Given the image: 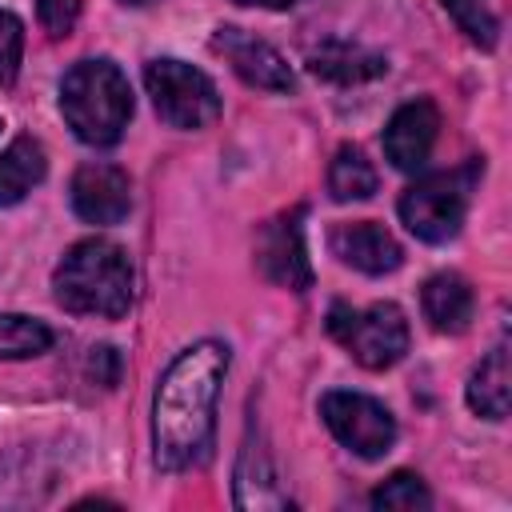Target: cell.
Instances as JSON below:
<instances>
[{
  "label": "cell",
  "mask_w": 512,
  "mask_h": 512,
  "mask_svg": "<svg viewBox=\"0 0 512 512\" xmlns=\"http://www.w3.org/2000/svg\"><path fill=\"white\" fill-rule=\"evenodd\" d=\"M420 308H424V320L444 332V336H460L468 324H472V288L464 276L456 272H436L432 280H424V292H420Z\"/></svg>",
  "instance_id": "cell-14"
},
{
  "label": "cell",
  "mask_w": 512,
  "mask_h": 512,
  "mask_svg": "<svg viewBox=\"0 0 512 512\" xmlns=\"http://www.w3.org/2000/svg\"><path fill=\"white\" fill-rule=\"evenodd\" d=\"M376 184H380L376 168H372V160L360 148H352V144L336 148V156L328 164V192H332V200H340V204L368 200L376 192Z\"/></svg>",
  "instance_id": "cell-18"
},
{
  "label": "cell",
  "mask_w": 512,
  "mask_h": 512,
  "mask_svg": "<svg viewBox=\"0 0 512 512\" xmlns=\"http://www.w3.org/2000/svg\"><path fill=\"white\" fill-rule=\"evenodd\" d=\"M368 500H372V508H400V512H416V508L432 504V496L416 472H392L380 488H372Z\"/></svg>",
  "instance_id": "cell-20"
},
{
  "label": "cell",
  "mask_w": 512,
  "mask_h": 512,
  "mask_svg": "<svg viewBox=\"0 0 512 512\" xmlns=\"http://www.w3.org/2000/svg\"><path fill=\"white\" fill-rule=\"evenodd\" d=\"M480 172H484V164L480 160H468L464 168L432 172V176H420L416 184H408L404 196H400V220H404V228L416 240H428V244L452 240L460 232V224H464L468 196H472V184H476Z\"/></svg>",
  "instance_id": "cell-4"
},
{
  "label": "cell",
  "mask_w": 512,
  "mask_h": 512,
  "mask_svg": "<svg viewBox=\"0 0 512 512\" xmlns=\"http://www.w3.org/2000/svg\"><path fill=\"white\" fill-rule=\"evenodd\" d=\"M68 196H72V208H76L80 220H88V224H120L128 216V208H132V180H128L124 168L92 160V164L76 168Z\"/></svg>",
  "instance_id": "cell-10"
},
{
  "label": "cell",
  "mask_w": 512,
  "mask_h": 512,
  "mask_svg": "<svg viewBox=\"0 0 512 512\" xmlns=\"http://www.w3.org/2000/svg\"><path fill=\"white\" fill-rule=\"evenodd\" d=\"M48 172V156L44 144L36 136H16L4 152H0V208L20 204Z\"/></svg>",
  "instance_id": "cell-17"
},
{
  "label": "cell",
  "mask_w": 512,
  "mask_h": 512,
  "mask_svg": "<svg viewBox=\"0 0 512 512\" xmlns=\"http://www.w3.org/2000/svg\"><path fill=\"white\" fill-rule=\"evenodd\" d=\"M440 4H444V12L456 20V28H460L472 44H480V48H496L500 24H496V16H492L480 0H440Z\"/></svg>",
  "instance_id": "cell-21"
},
{
  "label": "cell",
  "mask_w": 512,
  "mask_h": 512,
  "mask_svg": "<svg viewBox=\"0 0 512 512\" xmlns=\"http://www.w3.org/2000/svg\"><path fill=\"white\" fill-rule=\"evenodd\" d=\"M332 252L348 268L368 272V276H384V272H396L404 264V248L396 244V236L384 224H372V220L332 228Z\"/></svg>",
  "instance_id": "cell-12"
},
{
  "label": "cell",
  "mask_w": 512,
  "mask_h": 512,
  "mask_svg": "<svg viewBox=\"0 0 512 512\" xmlns=\"http://www.w3.org/2000/svg\"><path fill=\"white\" fill-rule=\"evenodd\" d=\"M212 48L232 64V72L252 84V88H264V92H292L296 88V76L288 68V60L260 36H248L244 28H216L212 36Z\"/></svg>",
  "instance_id": "cell-9"
},
{
  "label": "cell",
  "mask_w": 512,
  "mask_h": 512,
  "mask_svg": "<svg viewBox=\"0 0 512 512\" xmlns=\"http://www.w3.org/2000/svg\"><path fill=\"white\" fill-rule=\"evenodd\" d=\"M20 56H24V24L0 8V88H8L16 80Z\"/></svg>",
  "instance_id": "cell-22"
},
{
  "label": "cell",
  "mask_w": 512,
  "mask_h": 512,
  "mask_svg": "<svg viewBox=\"0 0 512 512\" xmlns=\"http://www.w3.org/2000/svg\"><path fill=\"white\" fill-rule=\"evenodd\" d=\"M440 132V112L432 100H408L392 112L388 128H384V156L392 160V168L400 172H420L432 156Z\"/></svg>",
  "instance_id": "cell-11"
},
{
  "label": "cell",
  "mask_w": 512,
  "mask_h": 512,
  "mask_svg": "<svg viewBox=\"0 0 512 512\" xmlns=\"http://www.w3.org/2000/svg\"><path fill=\"white\" fill-rule=\"evenodd\" d=\"M508 396H512V364H508V344L500 340L472 372L468 380V408L484 420H504L508 416Z\"/></svg>",
  "instance_id": "cell-16"
},
{
  "label": "cell",
  "mask_w": 512,
  "mask_h": 512,
  "mask_svg": "<svg viewBox=\"0 0 512 512\" xmlns=\"http://www.w3.org/2000/svg\"><path fill=\"white\" fill-rule=\"evenodd\" d=\"M308 68L332 84H364V80L384 76L388 60H384V52L356 44V40H324L320 48L308 52Z\"/></svg>",
  "instance_id": "cell-13"
},
{
  "label": "cell",
  "mask_w": 512,
  "mask_h": 512,
  "mask_svg": "<svg viewBox=\"0 0 512 512\" xmlns=\"http://www.w3.org/2000/svg\"><path fill=\"white\" fill-rule=\"evenodd\" d=\"M52 348V328L44 320L0 312V360H28Z\"/></svg>",
  "instance_id": "cell-19"
},
{
  "label": "cell",
  "mask_w": 512,
  "mask_h": 512,
  "mask_svg": "<svg viewBox=\"0 0 512 512\" xmlns=\"http://www.w3.org/2000/svg\"><path fill=\"white\" fill-rule=\"evenodd\" d=\"M224 376L228 348L220 340H200L164 368L152 400V456L164 472L196 468L208 456Z\"/></svg>",
  "instance_id": "cell-1"
},
{
  "label": "cell",
  "mask_w": 512,
  "mask_h": 512,
  "mask_svg": "<svg viewBox=\"0 0 512 512\" xmlns=\"http://www.w3.org/2000/svg\"><path fill=\"white\" fill-rule=\"evenodd\" d=\"M288 504L292 500L276 484V468H272L264 440L260 436L252 440V432H248L240 460H236V508H288Z\"/></svg>",
  "instance_id": "cell-15"
},
{
  "label": "cell",
  "mask_w": 512,
  "mask_h": 512,
  "mask_svg": "<svg viewBox=\"0 0 512 512\" xmlns=\"http://www.w3.org/2000/svg\"><path fill=\"white\" fill-rule=\"evenodd\" d=\"M52 296L64 312L120 320L132 308V260H128V252L104 236L72 244L52 272Z\"/></svg>",
  "instance_id": "cell-2"
},
{
  "label": "cell",
  "mask_w": 512,
  "mask_h": 512,
  "mask_svg": "<svg viewBox=\"0 0 512 512\" xmlns=\"http://www.w3.org/2000/svg\"><path fill=\"white\" fill-rule=\"evenodd\" d=\"M328 332L352 352L356 364H364L372 372L392 368L408 352V320L388 300H380V304H372L364 312H352L348 304H332Z\"/></svg>",
  "instance_id": "cell-6"
},
{
  "label": "cell",
  "mask_w": 512,
  "mask_h": 512,
  "mask_svg": "<svg viewBox=\"0 0 512 512\" xmlns=\"http://www.w3.org/2000/svg\"><path fill=\"white\" fill-rule=\"evenodd\" d=\"M60 112L76 140L92 148H112L132 120L128 76L108 60H76L60 80Z\"/></svg>",
  "instance_id": "cell-3"
},
{
  "label": "cell",
  "mask_w": 512,
  "mask_h": 512,
  "mask_svg": "<svg viewBox=\"0 0 512 512\" xmlns=\"http://www.w3.org/2000/svg\"><path fill=\"white\" fill-rule=\"evenodd\" d=\"M144 88L152 96L156 116L168 128L196 132V128L216 124V116H220V92H216V84L200 68H192L184 60H172V56L148 60Z\"/></svg>",
  "instance_id": "cell-5"
},
{
  "label": "cell",
  "mask_w": 512,
  "mask_h": 512,
  "mask_svg": "<svg viewBox=\"0 0 512 512\" xmlns=\"http://www.w3.org/2000/svg\"><path fill=\"white\" fill-rule=\"evenodd\" d=\"M88 372H92V380H96V384L112 388V384L120 380V356H116V348H112V344L92 348V356H88Z\"/></svg>",
  "instance_id": "cell-24"
},
{
  "label": "cell",
  "mask_w": 512,
  "mask_h": 512,
  "mask_svg": "<svg viewBox=\"0 0 512 512\" xmlns=\"http://www.w3.org/2000/svg\"><path fill=\"white\" fill-rule=\"evenodd\" d=\"M256 264L260 272L288 288V292H308L312 288V264L304 252V228H300V208L268 220L256 236Z\"/></svg>",
  "instance_id": "cell-8"
},
{
  "label": "cell",
  "mask_w": 512,
  "mask_h": 512,
  "mask_svg": "<svg viewBox=\"0 0 512 512\" xmlns=\"http://www.w3.org/2000/svg\"><path fill=\"white\" fill-rule=\"evenodd\" d=\"M320 416L332 428V436L348 452H356L364 460H380L396 444V420H392V412L380 400L364 396V392H328L320 400Z\"/></svg>",
  "instance_id": "cell-7"
},
{
  "label": "cell",
  "mask_w": 512,
  "mask_h": 512,
  "mask_svg": "<svg viewBox=\"0 0 512 512\" xmlns=\"http://www.w3.org/2000/svg\"><path fill=\"white\" fill-rule=\"evenodd\" d=\"M36 16H40L44 32L60 40L72 32V24L80 16V0H36Z\"/></svg>",
  "instance_id": "cell-23"
},
{
  "label": "cell",
  "mask_w": 512,
  "mask_h": 512,
  "mask_svg": "<svg viewBox=\"0 0 512 512\" xmlns=\"http://www.w3.org/2000/svg\"><path fill=\"white\" fill-rule=\"evenodd\" d=\"M120 4H128V8H140V4H152V0H120Z\"/></svg>",
  "instance_id": "cell-26"
},
{
  "label": "cell",
  "mask_w": 512,
  "mask_h": 512,
  "mask_svg": "<svg viewBox=\"0 0 512 512\" xmlns=\"http://www.w3.org/2000/svg\"><path fill=\"white\" fill-rule=\"evenodd\" d=\"M232 4H256V8H292L296 0H232Z\"/></svg>",
  "instance_id": "cell-25"
}]
</instances>
